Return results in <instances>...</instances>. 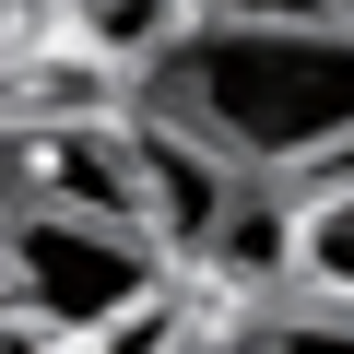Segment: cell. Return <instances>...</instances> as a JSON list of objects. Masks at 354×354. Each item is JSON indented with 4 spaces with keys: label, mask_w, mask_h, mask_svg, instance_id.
<instances>
[{
    "label": "cell",
    "mask_w": 354,
    "mask_h": 354,
    "mask_svg": "<svg viewBox=\"0 0 354 354\" xmlns=\"http://www.w3.org/2000/svg\"><path fill=\"white\" fill-rule=\"evenodd\" d=\"M0 283L24 319H48L59 342H106L165 295V248L130 213H83V201H12L0 225Z\"/></svg>",
    "instance_id": "7a4b0ae2"
},
{
    "label": "cell",
    "mask_w": 354,
    "mask_h": 354,
    "mask_svg": "<svg viewBox=\"0 0 354 354\" xmlns=\"http://www.w3.org/2000/svg\"><path fill=\"white\" fill-rule=\"evenodd\" d=\"M283 272H295V295L354 307V153L319 165V189L283 213Z\"/></svg>",
    "instance_id": "277c9868"
},
{
    "label": "cell",
    "mask_w": 354,
    "mask_h": 354,
    "mask_svg": "<svg viewBox=\"0 0 354 354\" xmlns=\"http://www.w3.org/2000/svg\"><path fill=\"white\" fill-rule=\"evenodd\" d=\"M12 24H24V0H0V48H12Z\"/></svg>",
    "instance_id": "8992f818"
},
{
    "label": "cell",
    "mask_w": 354,
    "mask_h": 354,
    "mask_svg": "<svg viewBox=\"0 0 354 354\" xmlns=\"http://www.w3.org/2000/svg\"><path fill=\"white\" fill-rule=\"evenodd\" d=\"M260 354H354V307H295L260 330Z\"/></svg>",
    "instance_id": "5b68a950"
},
{
    "label": "cell",
    "mask_w": 354,
    "mask_h": 354,
    "mask_svg": "<svg viewBox=\"0 0 354 354\" xmlns=\"http://www.w3.org/2000/svg\"><path fill=\"white\" fill-rule=\"evenodd\" d=\"M118 142H130V225H142L165 260H213V236H225V213H236L225 153L189 142L177 118H130Z\"/></svg>",
    "instance_id": "3957f363"
},
{
    "label": "cell",
    "mask_w": 354,
    "mask_h": 354,
    "mask_svg": "<svg viewBox=\"0 0 354 354\" xmlns=\"http://www.w3.org/2000/svg\"><path fill=\"white\" fill-rule=\"evenodd\" d=\"M153 118L236 177H319L354 153V24H189L153 59Z\"/></svg>",
    "instance_id": "6da1fadb"
},
{
    "label": "cell",
    "mask_w": 354,
    "mask_h": 354,
    "mask_svg": "<svg viewBox=\"0 0 354 354\" xmlns=\"http://www.w3.org/2000/svg\"><path fill=\"white\" fill-rule=\"evenodd\" d=\"M342 24H354V0H342Z\"/></svg>",
    "instance_id": "52a82bcc"
}]
</instances>
